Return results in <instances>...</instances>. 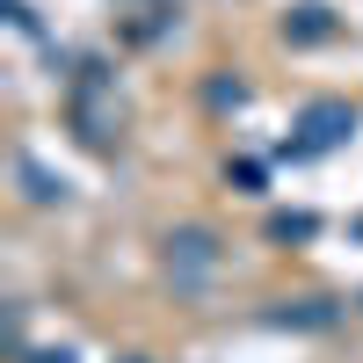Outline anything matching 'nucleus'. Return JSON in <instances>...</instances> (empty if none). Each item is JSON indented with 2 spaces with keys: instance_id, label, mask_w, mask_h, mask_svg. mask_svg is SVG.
Here are the masks:
<instances>
[{
  "instance_id": "obj_1",
  "label": "nucleus",
  "mask_w": 363,
  "mask_h": 363,
  "mask_svg": "<svg viewBox=\"0 0 363 363\" xmlns=\"http://www.w3.org/2000/svg\"><path fill=\"white\" fill-rule=\"evenodd\" d=\"M306 131H313V145H335V138L349 131V109H342V102H320V109L306 116Z\"/></svg>"
}]
</instances>
